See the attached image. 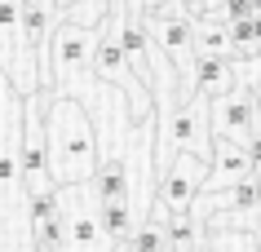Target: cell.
Here are the masks:
<instances>
[{"instance_id": "obj_1", "label": "cell", "mask_w": 261, "mask_h": 252, "mask_svg": "<svg viewBox=\"0 0 261 252\" xmlns=\"http://www.w3.org/2000/svg\"><path fill=\"white\" fill-rule=\"evenodd\" d=\"M44 93V151L54 186H84L97 173V128L80 98L40 89Z\"/></svg>"}, {"instance_id": "obj_2", "label": "cell", "mask_w": 261, "mask_h": 252, "mask_svg": "<svg viewBox=\"0 0 261 252\" xmlns=\"http://www.w3.org/2000/svg\"><path fill=\"white\" fill-rule=\"evenodd\" d=\"M177 151L191 155H213V133H208V102L195 93H181L168 111H155V177L168 168Z\"/></svg>"}, {"instance_id": "obj_3", "label": "cell", "mask_w": 261, "mask_h": 252, "mask_svg": "<svg viewBox=\"0 0 261 252\" xmlns=\"http://www.w3.org/2000/svg\"><path fill=\"white\" fill-rule=\"evenodd\" d=\"M261 128V102L252 93V84L248 80H234L226 93L208 102V133L221 142H239L248 146V137Z\"/></svg>"}, {"instance_id": "obj_4", "label": "cell", "mask_w": 261, "mask_h": 252, "mask_svg": "<svg viewBox=\"0 0 261 252\" xmlns=\"http://www.w3.org/2000/svg\"><path fill=\"white\" fill-rule=\"evenodd\" d=\"M208 177V159L191 151H177L168 159V168L155 177V195H151V212L155 217H168V212H191L195 195Z\"/></svg>"}, {"instance_id": "obj_5", "label": "cell", "mask_w": 261, "mask_h": 252, "mask_svg": "<svg viewBox=\"0 0 261 252\" xmlns=\"http://www.w3.org/2000/svg\"><path fill=\"white\" fill-rule=\"evenodd\" d=\"M18 182L22 190H49V151H44V93H31L22 111V142H18Z\"/></svg>"}, {"instance_id": "obj_6", "label": "cell", "mask_w": 261, "mask_h": 252, "mask_svg": "<svg viewBox=\"0 0 261 252\" xmlns=\"http://www.w3.org/2000/svg\"><path fill=\"white\" fill-rule=\"evenodd\" d=\"M244 177H252V164H248V146L213 137V155H208V177H204V186H199V195H208V190H226V186L244 182Z\"/></svg>"}, {"instance_id": "obj_7", "label": "cell", "mask_w": 261, "mask_h": 252, "mask_svg": "<svg viewBox=\"0 0 261 252\" xmlns=\"http://www.w3.org/2000/svg\"><path fill=\"white\" fill-rule=\"evenodd\" d=\"M234 80H239V62H234V58H195L191 89H186V93H195V98L213 102L217 93H226Z\"/></svg>"}, {"instance_id": "obj_8", "label": "cell", "mask_w": 261, "mask_h": 252, "mask_svg": "<svg viewBox=\"0 0 261 252\" xmlns=\"http://www.w3.org/2000/svg\"><path fill=\"white\" fill-rule=\"evenodd\" d=\"M89 190H93L97 204H115V199H128V204H133V177H128V164H124L120 155L97 159V173L89 177Z\"/></svg>"}, {"instance_id": "obj_9", "label": "cell", "mask_w": 261, "mask_h": 252, "mask_svg": "<svg viewBox=\"0 0 261 252\" xmlns=\"http://www.w3.org/2000/svg\"><path fill=\"white\" fill-rule=\"evenodd\" d=\"M146 217H155V212H146ZM155 221L164 226L168 252H199L208 243V230L195 212H168V217H155Z\"/></svg>"}, {"instance_id": "obj_10", "label": "cell", "mask_w": 261, "mask_h": 252, "mask_svg": "<svg viewBox=\"0 0 261 252\" xmlns=\"http://www.w3.org/2000/svg\"><path fill=\"white\" fill-rule=\"evenodd\" d=\"M97 226H102V235L120 248V243H128V235H133V226H138V208L128 204V199H115V204H97Z\"/></svg>"}, {"instance_id": "obj_11", "label": "cell", "mask_w": 261, "mask_h": 252, "mask_svg": "<svg viewBox=\"0 0 261 252\" xmlns=\"http://www.w3.org/2000/svg\"><path fill=\"white\" fill-rule=\"evenodd\" d=\"M195 58H230V31L221 18L195 22Z\"/></svg>"}, {"instance_id": "obj_12", "label": "cell", "mask_w": 261, "mask_h": 252, "mask_svg": "<svg viewBox=\"0 0 261 252\" xmlns=\"http://www.w3.org/2000/svg\"><path fill=\"white\" fill-rule=\"evenodd\" d=\"M120 248H128V252H168L164 226L155 221V217H142V221L133 226V235H128V243H120Z\"/></svg>"}, {"instance_id": "obj_13", "label": "cell", "mask_w": 261, "mask_h": 252, "mask_svg": "<svg viewBox=\"0 0 261 252\" xmlns=\"http://www.w3.org/2000/svg\"><path fill=\"white\" fill-rule=\"evenodd\" d=\"M217 235V248L221 252H257V239L248 230H213Z\"/></svg>"}, {"instance_id": "obj_14", "label": "cell", "mask_w": 261, "mask_h": 252, "mask_svg": "<svg viewBox=\"0 0 261 252\" xmlns=\"http://www.w3.org/2000/svg\"><path fill=\"white\" fill-rule=\"evenodd\" d=\"M181 18H191V22H204V18H213V9H217V0H177Z\"/></svg>"}, {"instance_id": "obj_15", "label": "cell", "mask_w": 261, "mask_h": 252, "mask_svg": "<svg viewBox=\"0 0 261 252\" xmlns=\"http://www.w3.org/2000/svg\"><path fill=\"white\" fill-rule=\"evenodd\" d=\"M177 0H142V18H151V14H160V9H173Z\"/></svg>"}, {"instance_id": "obj_16", "label": "cell", "mask_w": 261, "mask_h": 252, "mask_svg": "<svg viewBox=\"0 0 261 252\" xmlns=\"http://www.w3.org/2000/svg\"><path fill=\"white\" fill-rule=\"evenodd\" d=\"M199 252H213V248H208V243H204V248H199Z\"/></svg>"}]
</instances>
